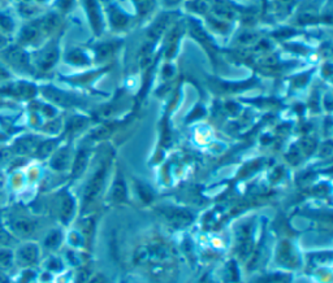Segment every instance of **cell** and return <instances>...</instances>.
<instances>
[{
	"label": "cell",
	"instance_id": "obj_1",
	"mask_svg": "<svg viewBox=\"0 0 333 283\" xmlns=\"http://www.w3.org/2000/svg\"><path fill=\"white\" fill-rule=\"evenodd\" d=\"M0 61L15 73L18 74H33L34 66H33L32 55L18 43H9L7 47L0 49Z\"/></svg>",
	"mask_w": 333,
	"mask_h": 283
},
{
	"label": "cell",
	"instance_id": "obj_2",
	"mask_svg": "<svg viewBox=\"0 0 333 283\" xmlns=\"http://www.w3.org/2000/svg\"><path fill=\"white\" fill-rule=\"evenodd\" d=\"M34 70L39 72H49L53 65L59 60V46L56 42H50L49 45L38 49L37 52L30 53Z\"/></svg>",
	"mask_w": 333,
	"mask_h": 283
},
{
	"label": "cell",
	"instance_id": "obj_3",
	"mask_svg": "<svg viewBox=\"0 0 333 283\" xmlns=\"http://www.w3.org/2000/svg\"><path fill=\"white\" fill-rule=\"evenodd\" d=\"M37 94V87L28 81H9L0 86V95L17 97V99H30Z\"/></svg>",
	"mask_w": 333,
	"mask_h": 283
},
{
	"label": "cell",
	"instance_id": "obj_4",
	"mask_svg": "<svg viewBox=\"0 0 333 283\" xmlns=\"http://www.w3.org/2000/svg\"><path fill=\"white\" fill-rule=\"evenodd\" d=\"M107 172H108V165H103L100 169L98 170L97 174L91 178V181H90L87 187H86L85 195H83L85 205H89L90 203L94 202L97 199L98 195H99V192L102 191V187L104 185V181H106Z\"/></svg>",
	"mask_w": 333,
	"mask_h": 283
},
{
	"label": "cell",
	"instance_id": "obj_5",
	"mask_svg": "<svg viewBox=\"0 0 333 283\" xmlns=\"http://www.w3.org/2000/svg\"><path fill=\"white\" fill-rule=\"evenodd\" d=\"M163 217L166 220V222L175 227H185L193 221V216L183 209H176V208H168L162 210Z\"/></svg>",
	"mask_w": 333,
	"mask_h": 283
},
{
	"label": "cell",
	"instance_id": "obj_6",
	"mask_svg": "<svg viewBox=\"0 0 333 283\" xmlns=\"http://www.w3.org/2000/svg\"><path fill=\"white\" fill-rule=\"evenodd\" d=\"M16 21L15 17L8 11H0V32L11 39L13 34H16Z\"/></svg>",
	"mask_w": 333,
	"mask_h": 283
},
{
	"label": "cell",
	"instance_id": "obj_7",
	"mask_svg": "<svg viewBox=\"0 0 333 283\" xmlns=\"http://www.w3.org/2000/svg\"><path fill=\"white\" fill-rule=\"evenodd\" d=\"M18 261L24 265H29V264L35 263V260L38 257V248L34 244H26V246L21 247L17 253Z\"/></svg>",
	"mask_w": 333,
	"mask_h": 283
},
{
	"label": "cell",
	"instance_id": "obj_8",
	"mask_svg": "<svg viewBox=\"0 0 333 283\" xmlns=\"http://www.w3.org/2000/svg\"><path fill=\"white\" fill-rule=\"evenodd\" d=\"M85 5L86 9H87V13H89V17L91 22H93L94 29L99 31L100 29V12H99V7H98L97 0H85Z\"/></svg>",
	"mask_w": 333,
	"mask_h": 283
},
{
	"label": "cell",
	"instance_id": "obj_9",
	"mask_svg": "<svg viewBox=\"0 0 333 283\" xmlns=\"http://www.w3.org/2000/svg\"><path fill=\"white\" fill-rule=\"evenodd\" d=\"M74 213V200L72 199V196L69 195H65L63 198V202H61L60 206V217L61 220L64 221L65 223L69 222L72 216Z\"/></svg>",
	"mask_w": 333,
	"mask_h": 283
},
{
	"label": "cell",
	"instance_id": "obj_10",
	"mask_svg": "<svg viewBox=\"0 0 333 283\" xmlns=\"http://www.w3.org/2000/svg\"><path fill=\"white\" fill-rule=\"evenodd\" d=\"M12 229L16 231L17 234L20 235H30L35 229V223L26 219H18L15 220L12 222Z\"/></svg>",
	"mask_w": 333,
	"mask_h": 283
},
{
	"label": "cell",
	"instance_id": "obj_11",
	"mask_svg": "<svg viewBox=\"0 0 333 283\" xmlns=\"http://www.w3.org/2000/svg\"><path fill=\"white\" fill-rule=\"evenodd\" d=\"M87 161H89V152L86 150H81L77 154L76 158H74L73 169H72L73 177H78V175L85 170L86 165H87Z\"/></svg>",
	"mask_w": 333,
	"mask_h": 283
},
{
	"label": "cell",
	"instance_id": "obj_12",
	"mask_svg": "<svg viewBox=\"0 0 333 283\" xmlns=\"http://www.w3.org/2000/svg\"><path fill=\"white\" fill-rule=\"evenodd\" d=\"M279 261L288 267H292L293 264L296 263V255L293 252V248L289 246L288 243H284L283 246L280 247V251H279Z\"/></svg>",
	"mask_w": 333,
	"mask_h": 283
},
{
	"label": "cell",
	"instance_id": "obj_13",
	"mask_svg": "<svg viewBox=\"0 0 333 283\" xmlns=\"http://www.w3.org/2000/svg\"><path fill=\"white\" fill-rule=\"evenodd\" d=\"M68 162H69V152L68 150H61L51 160V166L56 170H64Z\"/></svg>",
	"mask_w": 333,
	"mask_h": 283
},
{
	"label": "cell",
	"instance_id": "obj_14",
	"mask_svg": "<svg viewBox=\"0 0 333 283\" xmlns=\"http://www.w3.org/2000/svg\"><path fill=\"white\" fill-rule=\"evenodd\" d=\"M112 199L114 202L121 203L126 199V187L124 179L118 175L116 182L114 183V189H112Z\"/></svg>",
	"mask_w": 333,
	"mask_h": 283
},
{
	"label": "cell",
	"instance_id": "obj_15",
	"mask_svg": "<svg viewBox=\"0 0 333 283\" xmlns=\"http://www.w3.org/2000/svg\"><path fill=\"white\" fill-rule=\"evenodd\" d=\"M38 143L34 138H22L16 143V148L20 154H29L32 151L37 150Z\"/></svg>",
	"mask_w": 333,
	"mask_h": 283
},
{
	"label": "cell",
	"instance_id": "obj_16",
	"mask_svg": "<svg viewBox=\"0 0 333 283\" xmlns=\"http://www.w3.org/2000/svg\"><path fill=\"white\" fill-rule=\"evenodd\" d=\"M166 22H168V18L162 17V18H159L158 22H156V24L151 28L150 37L152 38V39H158V38L162 35L163 31H164V29H166Z\"/></svg>",
	"mask_w": 333,
	"mask_h": 283
},
{
	"label": "cell",
	"instance_id": "obj_17",
	"mask_svg": "<svg viewBox=\"0 0 333 283\" xmlns=\"http://www.w3.org/2000/svg\"><path fill=\"white\" fill-rule=\"evenodd\" d=\"M134 4L139 15H147L154 8V0H134Z\"/></svg>",
	"mask_w": 333,
	"mask_h": 283
},
{
	"label": "cell",
	"instance_id": "obj_18",
	"mask_svg": "<svg viewBox=\"0 0 333 283\" xmlns=\"http://www.w3.org/2000/svg\"><path fill=\"white\" fill-rule=\"evenodd\" d=\"M60 242H61V234L59 233V231H53V233H51V234L46 238L45 244H46V247H49V248H56V247L60 244Z\"/></svg>",
	"mask_w": 333,
	"mask_h": 283
},
{
	"label": "cell",
	"instance_id": "obj_19",
	"mask_svg": "<svg viewBox=\"0 0 333 283\" xmlns=\"http://www.w3.org/2000/svg\"><path fill=\"white\" fill-rule=\"evenodd\" d=\"M13 79V73L9 70L7 66H5L1 61H0V86L4 85L7 82L12 81Z\"/></svg>",
	"mask_w": 333,
	"mask_h": 283
},
{
	"label": "cell",
	"instance_id": "obj_20",
	"mask_svg": "<svg viewBox=\"0 0 333 283\" xmlns=\"http://www.w3.org/2000/svg\"><path fill=\"white\" fill-rule=\"evenodd\" d=\"M53 142H45V143H42V144H38L37 147V155L39 156V157H46V156H49L50 152L52 151L53 148Z\"/></svg>",
	"mask_w": 333,
	"mask_h": 283
},
{
	"label": "cell",
	"instance_id": "obj_21",
	"mask_svg": "<svg viewBox=\"0 0 333 283\" xmlns=\"http://www.w3.org/2000/svg\"><path fill=\"white\" fill-rule=\"evenodd\" d=\"M12 263V253L9 251L0 250V265L3 267H9Z\"/></svg>",
	"mask_w": 333,
	"mask_h": 283
},
{
	"label": "cell",
	"instance_id": "obj_22",
	"mask_svg": "<svg viewBox=\"0 0 333 283\" xmlns=\"http://www.w3.org/2000/svg\"><path fill=\"white\" fill-rule=\"evenodd\" d=\"M139 194H141V196H142V199L145 200V202H151V199H152V194L150 192V190L147 189V187H143V186H139Z\"/></svg>",
	"mask_w": 333,
	"mask_h": 283
},
{
	"label": "cell",
	"instance_id": "obj_23",
	"mask_svg": "<svg viewBox=\"0 0 333 283\" xmlns=\"http://www.w3.org/2000/svg\"><path fill=\"white\" fill-rule=\"evenodd\" d=\"M11 240H12L11 235L0 227V244H8V243H11Z\"/></svg>",
	"mask_w": 333,
	"mask_h": 283
},
{
	"label": "cell",
	"instance_id": "obj_24",
	"mask_svg": "<svg viewBox=\"0 0 333 283\" xmlns=\"http://www.w3.org/2000/svg\"><path fill=\"white\" fill-rule=\"evenodd\" d=\"M9 43H11V39H9L8 37H5L4 34L0 32V49H3L4 47H7Z\"/></svg>",
	"mask_w": 333,
	"mask_h": 283
},
{
	"label": "cell",
	"instance_id": "obj_25",
	"mask_svg": "<svg viewBox=\"0 0 333 283\" xmlns=\"http://www.w3.org/2000/svg\"><path fill=\"white\" fill-rule=\"evenodd\" d=\"M90 283H106V278H104L103 275H95V277L90 281Z\"/></svg>",
	"mask_w": 333,
	"mask_h": 283
},
{
	"label": "cell",
	"instance_id": "obj_26",
	"mask_svg": "<svg viewBox=\"0 0 333 283\" xmlns=\"http://www.w3.org/2000/svg\"><path fill=\"white\" fill-rule=\"evenodd\" d=\"M33 275H34V274H33L32 271H28V275H26V274L24 275V279H22V283L28 282L29 279H30V278H33Z\"/></svg>",
	"mask_w": 333,
	"mask_h": 283
}]
</instances>
